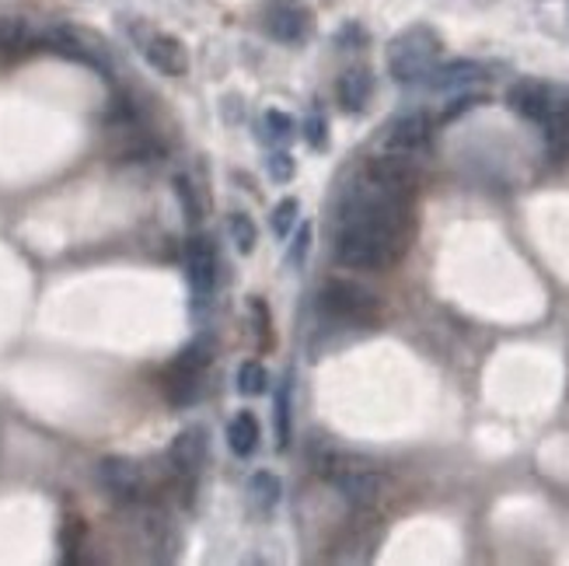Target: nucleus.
Instances as JSON below:
<instances>
[{"label":"nucleus","instance_id":"obj_1","mask_svg":"<svg viewBox=\"0 0 569 566\" xmlns=\"http://www.w3.org/2000/svg\"><path fill=\"white\" fill-rule=\"evenodd\" d=\"M412 196L364 175L340 203L335 259L346 269H388L406 256L412 238Z\"/></svg>","mask_w":569,"mask_h":566},{"label":"nucleus","instance_id":"obj_2","mask_svg":"<svg viewBox=\"0 0 569 566\" xmlns=\"http://www.w3.org/2000/svg\"><path fill=\"white\" fill-rule=\"evenodd\" d=\"M440 63V35L430 25H412L388 42V74L398 84H427Z\"/></svg>","mask_w":569,"mask_h":566},{"label":"nucleus","instance_id":"obj_3","mask_svg":"<svg viewBox=\"0 0 569 566\" xmlns=\"http://www.w3.org/2000/svg\"><path fill=\"white\" fill-rule=\"evenodd\" d=\"M319 305L329 319L346 322V325H374L382 319V301H377V293L367 290L364 284L343 280V277H335L322 287Z\"/></svg>","mask_w":569,"mask_h":566},{"label":"nucleus","instance_id":"obj_4","mask_svg":"<svg viewBox=\"0 0 569 566\" xmlns=\"http://www.w3.org/2000/svg\"><path fill=\"white\" fill-rule=\"evenodd\" d=\"M95 476H98V487L116 503H140L147 496V476L133 458H122V455L101 458Z\"/></svg>","mask_w":569,"mask_h":566},{"label":"nucleus","instance_id":"obj_5","mask_svg":"<svg viewBox=\"0 0 569 566\" xmlns=\"http://www.w3.org/2000/svg\"><path fill=\"white\" fill-rule=\"evenodd\" d=\"M332 482H335V493H340L353 511H371L377 500H382V490L385 482L374 469H364V466H335L332 472Z\"/></svg>","mask_w":569,"mask_h":566},{"label":"nucleus","instance_id":"obj_6","mask_svg":"<svg viewBox=\"0 0 569 566\" xmlns=\"http://www.w3.org/2000/svg\"><path fill=\"white\" fill-rule=\"evenodd\" d=\"M217 273H221V259H217L214 242H210L206 235H193L185 242V280L200 301H206L210 293H214Z\"/></svg>","mask_w":569,"mask_h":566},{"label":"nucleus","instance_id":"obj_7","mask_svg":"<svg viewBox=\"0 0 569 566\" xmlns=\"http://www.w3.org/2000/svg\"><path fill=\"white\" fill-rule=\"evenodd\" d=\"M433 134V122L423 109L402 113L388 122L385 130V151H398V154H423Z\"/></svg>","mask_w":569,"mask_h":566},{"label":"nucleus","instance_id":"obj_8","mask_svg":"<svg viewBox=\"0 0 569 566\" xmlns=\"http://www.w3.org/2000/svg\"><path fill=\"white\" fill-rule=\"evenodd\" d=\"M140 42V53L147 56V63L164 74V77H185L189 74V50L175 35L168 32H147V35H137Z\"/></svg>","mask_w":569,"mask_h":566},{"label":"nucleus","instance_id":"obj_9","mask_svg":"<svg viewBox=\"0 0 569 566\" xmlns=\"http://www.w3.org/2000/svg\"><path fill=\"white\" fill-rule=\"evenodd\" d=\"M266 29L272 39L283 42V46H298V42H304L311 35L314 18L304 4H298V0H277L266 14Z\"/></svg>","mask_w":569,"mask_h":566},{"label":"nucleus","instance_id":"obj_10","mask_svg":"<svg viewBox=\"0 0 569 566\" xmlns=\"http://www.w3.org/2000/svg\"><path fill=\"white\" fill-rule=\"evenodd\" d=\"M42 42H46V46L60 56L77 60V63H84V67H95L101 74H109V56H105V50L98 46V42H92L88 35H80L74 29H53V32L42 35Z\"/></svg>","mask_w":569,"mask_h":566},{"label":"nucleus","instance_id":"obj_11","mask_svg":"<svg viewBox=\"0 0 569 566\" xmlns=\"http://www.w3.org/2000/svg\"><path fill=\"white\" fill-rule=\"evenodd\" d=\"M206 451H210L206 430H203V427H185V430L175 434L172 445H168V466H172L175 476L193 479V476L203 469Z\"/></svg>","mask_w":569,"mask_h":566},{"label":"nucleus","instance_id":"obj_12","mask_svg":"<svg viewBox=\"0 0 569 566\" xmlns=\"http://www.w3.org/2000/svg\"><path fill=\"white\" fill-rule=\"evenodd\" d=\"M490 67L479 60H448V63H437L433 74L427 77L430 88L437 92H461V88H472V84L486 81Z\"/></svg>","mask_w":569,"mask_h":566},{"label":"nucleus","instance_id":"obj_13","mask_svg":"<svg viewBox=\"0 0 569 566\" xmlns=\"http://www.w3.org/2000/svg\"><path fill=\"white\" fill-rule=\"evenodd\" d=\"M535 126H541L552 140H569V84L545 81V102Z\"/></svg>","mask_w":569,"mask_h":566},{"label":"nucleus","instance_id":"obj_14","mask_svg":"<svg viewBox=\"0 0 569 566\" xmlns=\"http://www.w3.org/2000/svg\"><path fill=\"white\" fill-rule=\"evenodd\" d=\"M335 95H340V105L346 113H364L374 95V74L367 67H350L335 84Z\"/></svg>","mask_w":569,"mask_h":566},{"label":"nucleus","instance_id":"obj_15","mask_svg":"<svg viewBox=\"0 0 569 566\" xmlns=\"http://www.w3.org/2000/svg\"><path fill=\"white\" fill-rule=\"evenodd\" d=\"M164 395H168V403L185 409V406H193L200 403V395H203V371H185V367H168L164 374Z\"/></svg>","mask_w":569,"mask_h":566},{"label":"nucleus","instance_id":"obj_16","mask_svg":"<svg viewBox=\"0 0 569 566\" xmlns=\"http://www.w3.org/2000/svg\"><path fill=\"white\" fill-rule=\"evenodd\" d=\"M280 496H283V482H280L277 472L262 469V472H256L248 479V508L256 514H272V511H277Z\"/></svg>","mask_w":569,"mask_h":566},{"label":"nucleus","instance_id":"obj_17","mask_svg":"<svg viewBox=\"0 0 569 566\" xmlns=\"http://www.w3.org/2000/svg\"><path fill=\"white\" fill-rule=\"evenodd\" d=\"M259 437H262L259 419L251 416V413H238V416L227 424V448L235 451L238 458H251V455H256Z\"/></svg>","mask_w":569,"mask_h":566},{"label":"nucleus","instance_id":"obj_18","mask_svg":"<svg viewBox=\"0 0 569 566\" xmlns=\"http://www.w3.org/2000/svg\"><path fill=\"white\" fill-rule=\"evenodd\" d=\"M227 235H230V242H235V248L241 252V256H248V252L256 248V242H259V227L245 214V210H238V214H230V221H227Z\"/></svg>","mask_w":569,"mask_h":566},{"label":"nucleus","instance_id":"obj_19","mask_svg":"<svg viewBox=\"0 0 569 566\" xmlns=\"http://www.w3.org/2000/svg\"><path fill=\"white\" fill-rule=\"evenodd\" d=\"M235 388H238V395H245V398L266 395V388H269V374H266V367H262L259 361H245V364L238 367V382H235Z\"/></svg>","mask_w":569,"mask_h":566},{"label":"nucleus","instance_id":"obj_20","mask_svg":"<svg viewBox=\"0 0 569 566\" xmlns=\"http://www.w3.org/2000/svg\"><path fill=\"white\" fill-rule=\"evenodd\" d=\"M210 361H214V343H210L206 335H200V340L189 343L172 364H175V367H185V371H206Z\"/></svg>","mask_w":569,"mask_h":566},{"label":"nucleus","instance_id":"obj_21","mask_svg":"<svg viewBox=\"0 0 569 566\" xmlns=\"http://www.w3.org/2000/svg\"><path fill=\"white\" fill-rule=\"evenodd\" d=\"M298 214H301V203L298 200H280L277 206H272V214H269V227H272V235L277 238H290V231L293 224H298Z\"/></svg>","mask_w":569,"mask_h":566},{"label":"nucleus","instance_id":"obj_22","mask_svg":"<svg viewBox=\"0 0 569 566\" xmlns=\"http://www.w3.org/2000/svg\"><path fill=\"white\" fill-rule=\"evenodd\" d=\"M262 126H266V137H269V143H287L290 137H293V130H298V122H293L287 113H280V109H269L266 116H262Z\"/></svg>","mask_w":569,"mask_h":566},{"label":"nucleus","instance_id":"obj_23","mask_svg":"<svg viewBox=\"0 0 569 566\" xmlns=\"http://www.w3.org/2000/svg\"><path fill=\"white\" fill-rule=\"evenodd\" d=\"M277 445L280 448L290 445V382L287 377L277 388Z\"/></svg>","mask_w":569,"mask_h":566},{"label":"nucleus","instance_id":"obj_24","mask_svg":"<svg viewBox=\"0 0 569 566\" xmlns=\"http://www.w3.org/2000/svg\"><path fill=\"white\" fill-rule=\"evenodd\" d=\"M175 193H179V203H182V210H185V217L193 221V224H200V217H203V203H200V196H196V185L189 182L185 175H175Z\"/></svg>","mask_w":569,"mask_h":566},{"label":"nucleus","instance_id":"obj_25","mask_svg":"<svg viewBox=\"0 0 569 566\" xmlns=\"http://www.w3.org/2000/svg\"><path fill=\"white\" fill-rule=\"evenodd\" d=\"M29 39H32V32L21 18H0V46H4V50L25 46Z\"/></svg>","mask_w":569,"mask_h":566},{"label":"nucleus","instance_id":"obj_26","mask_svg":"<svg viewBox=\"0 0 569 566\" xmlns=\"http://www.w3.org/2000/svg\"><path fill=\"white\" fill-rule=\"evenodd\" d=\"M479 105H486V95H475V92H461L458 98H451V105L444 109V122H454L458 116H465V113H472V109H479Z\"/></svg>","mask_w":569,"mask_h":566},{"label":"nucleus","instance_id":"obj_27","mask_svg":"<svg viewBox=\"0 0 569 566\" xmlns=\"http://www.w3.org/2000/svg\"><path fill=\"white\" fill-rule=\"evenodd\" d=\"M80 538H84V524H80L77 517H67V521H63L60 545H63V549H67V553H63V559H74V556H77Z\"/></svg>","mask_w":569,"mask_h":566},{"label":"nucleus","instance_id":"obj_28","mask_svg":"<svg viewBox=\"0 0 569 566\" xmlns=\"http://www.w3.org/2000/svg\"><path fill=\"white\" fill-rule=\"evenodd\" d=\"M266 172H269L272 182H290L293 179V158L287 151H272L266 158Z\"/></svg>","mask_w":569,"mask_h":566},{"label":"nucleus","instance_id":"obj_29","mask_svg":"<svg viewBox=\"0 0 569 566\" xmlns=\"http://www.w3.org/2000/svg\"><path fill=\"white\" fill-rule=\"evenodd\" d=\"M304 137H308V143L314 147V151H322V147L329 143V134H325V119L314 113V116H308L304 119Z\"/></svg>","mask_w":569,"mask_h":566},{"label":"nucleus","instance_id":"obj_30","mask_svg":"<svg viewBox=\"0 0 569 566\" xmlns=\"http://www.w3.org/2000/svg\"><path fill=\"white\" fill-rule=\"evenodd\" d=\"M251 314H256V329H259V346H269L272 343V319H269V308L259 301V298H251Z\"/></svg>","mask_w":569,"mask_h":566},{"label":"nucleus","instance_id":"obj_31","mask_svg":"<svg viewBox=\"0 0 569 566\" xmlns=\"http://www.w3.org/2000/svg\"><path fill=\"white\" fill-rule=\"evenodd\" d=\"M308 248H311V224H301V227H298V238H293L290 256H287V263H290V266H301L304 256H308Z\"/></svg>","mask_w":569,"mask_h":566}]
</instances>
